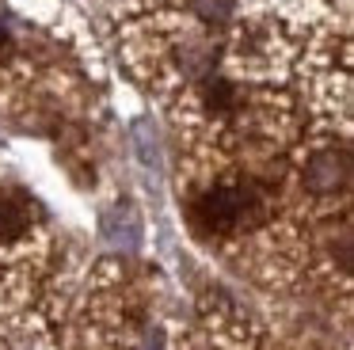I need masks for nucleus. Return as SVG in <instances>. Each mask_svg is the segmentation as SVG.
Returning a JSON list of instances; mask_svg holds the SVG:
<instances>
[{"label": "nucleus", "mask_w": 354, "mask_h": 350, "mask_svg": "<svg viewBox=\"0 0 354 350\" xmlns=\"http://www.w3.org/2000/svg\"><path fill=\"white\" fill-rule=\"evenodd\" d=\"M31 228V205L19 194H0V243H12Z\"/></svg>", "instance_id": "7ed1b4c3"}, {"label": "nucleus", "mask_w": 354, "mask_h": 350, "mask_svg": "<svg viewBox=\"0 0 354 350\" xmlns=\"http://www.w3.org/2000/svg\"><path fill=\"white\" fill-rule=\"evenodd\" d=\"M8 46H12V35H8V27L0 23V50H8Z\"/></svg>", "instance_id": "423d86ee"}, {"label": "nucleus", "mask_w": 354, "mask_h": 350, "mask_svg": "<svg viewBox=\"0 0 354 350\" xmlns=\"http://www.w3.org/2000/svg\"><path fill=\"white\" fill-rule=\"evenodd\" d=\"M194 8H198V15L206 23H225L236 12V0H194Z\"/></svg>", "instance_id": "39448f33"}, {"label": "nucleus", "mask_w": 354, "mask_h": 350, "mask_svg": "<svg viewBox=\"0 0 354 350\" xmlns=\"http://www.w3.org/2000/svg\"><path fill=\"white\" fill-rule=\"evenodd\" d=\"M305 183L313 190H320V194H335V190H343L346 183H351V156H346L343 149L316 152V156L308 160V167H305Z\"/></svg>", "instance_id": "f03ea898"}, {"label": "nucleus", "mask_w": 354, "mask_h": 350, "mask_svg": "<svg viewBox=\"0 0 354 350\" xmlns=\"http://www.w3.org/2000/svg\"><path fill=\"white\" fill-rule=\"evenodd\" d=\"M194 225L206 232H232L263 217V198L255 187H214L194 202Z\"/></svg>", "instance_id": "f257e3e1"}, {"label": "nucleus", "mask_w": 354, "mask_h": 350, "mask_svg": "<svg viewBox=\"0 0 354 350\" xmlns=\"http://www.w3.org/2000/svg\"><path fill=\"white\" fill-rule=\"evenodd\" d=\"M202 99H206V107L214 114H225L236 107V84H229L225 76H206V84H202Z\"/></svg>", "instance_id": "20e7f679"}]
</instances>
